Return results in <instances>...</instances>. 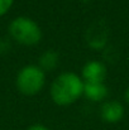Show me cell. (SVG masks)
Returning <instances> with one entry per match:
<instances>
[{
    "label": "cell",
    "mask_w": 129,
    "mask_h": 130,
    "mask_svg": "<svg viewBox=\"0 0 129 130\" xmlns=\"http://www.w3.org/2000/svg\"><path fill=\"white\" fill-rule=\"evenodd\" d=\"M58 59H60V57H58V53L56 51H52V49L46 51L39 57V67L44 72L46 71H52L57 67Z\"/></svg>",
    "instance_id": "52a82bcc"
},
{
    "label": "cell",
    "mask_w": 129,
    "mask_h": 130,
    "mask_svg": "<svg viewBox=\"0 0 129 130\" xmlns=\"http://www.w3.org/2000/svg\"><path fill=\"white\" fill-rule=\"evenodd\" d=\"M15 84L20 93L25 96H34L44 87L46 72L39 66H25L18 72Z\"/></svg>",
    "instance_id": "3957f363"
},
{
    "label": "cell",
    "mask_w": 129,
    "mask_h": 130,
    "mask_svg": "<svg viewBox=\"0 0 129 130\" xmlns=\"http://www.w3.org/2000/svg\"><path fill=\"white\" fill-rule=\"evenodd\" d=\"M27 130H49V129H48L46 125H43V124H33V125H31Z\"/></svg>",
    "instance_id": "9c48e42d"
},
{
    "label": "cell",
    "mask_w": 129,
    "mask_h": 130,
    "mask_svg": "<svg viewBox=\"0 0 129 130\" xmlns=\"http://www.w3.org/2000/svg\"><path fill=\"white\" fill-rule=\"evenodd\" d=\"M84 80L75 72H63L51 84L52 101L58 106H68L84 96Z\"/></svg>",
    "instance_id": "6da1fadb"
},
{
    "label": "cell",
    "mask_w": 129,
    "mask_h": 130,
    "mask_svg": "<svg viewBox=\"0 0 129 130\" xmlns=\"http://www.w3.org/2000/svg\"><path fill=\"white\" fill-rule=\"evenodd\" d=\"M124 97H125V101L129 104V87L125 90V93H124Z\"/></svg>",
    "instance_id": "30bf717a"
},
{
    "label": "cell",
    "mask_w": 129,
    "mask_h": 130,
    "mask_svg": "<svg viewBox=\"0 0 129 130\" xmlns=\"http://www.w3.org/2000/svg\"><path fill=\"white\" fill-rule=\"evenodd\" d=\"M106 66L96 59L86 62L85 66L82 67L81 71V78L84 82H90V84H104L106 78Z\"/></svg>",
    "instance_id": "277c9868"
},
{
    "label": "cell",
    "mask_w": 129,
    "mask_h": 130,
    "mask_svg": "<svg viewBox=\"0 0 129 130\" xmlns=\"http://www.w3.org/2000/svg\"><path fill=\"white\" fill-rule=\"evenodd\" d=\"M10 37L23 45H36L42 39L39 25L28 17H18L9 24Z\"/></svg>",
    "instance_id": "7a4b0ae2"
},
{
    "label": "cell",
    "mask_w": 129,
    "mask_h": 130,
    "mask_svg": "<svg viewBox=\"0 0 129 130\" xmlns=\"http://www.w3.org/2000/svg\"><path fill=\"white\" fill-rule=\"evenodd\" d=\"M84 96L87 100L99 102L106 99L108 96V87L105 84H90L85 82L84 85Z\"/></svg>",
    "instance_id": "8992f818"
},
{
    "label": "cell",
    "mask_w": 129,
    "mask_h": 130,
    "mask_svg": "<svg viewBox=\"0 0 129 130\" xmlns=\"http://www.w3.org/2000/svg\"><path fill=\"white\" fill-rule=\"evenodd\" d=\"M14 0H0V17L5 15L13 6Z\"/></svg>",
    "instance_id": "ba28073f"
},
{
    "label": "cell",
    "mask_w": 129,
    "mask_h": 130,
    "mask_svg": "<svg viewBox=\"0 0 129 130\" xmlns=\"http://www.w3.org/2000/svg\"><path fill=\"white\" fill-rule=\"evenodd\" d=\"M100 116L101 119L108 124H115L120 121L124 116V107L123 105L117 100H109L105 101L101 105L100 109Z\"/></svg>",
    "instance_id": "5b68a950"
}]
</instances>
